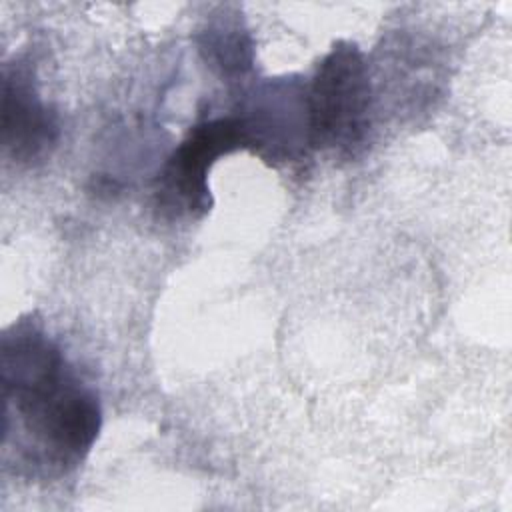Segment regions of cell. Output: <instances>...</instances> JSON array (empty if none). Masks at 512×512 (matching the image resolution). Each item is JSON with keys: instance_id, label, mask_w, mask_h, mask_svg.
Returning a JSON list of instances; mask_svg holds the SVG:
<instances>
[{"instance_id": "obj_2", "label": "cell", "mask_w": 512, "mask_h": 512, "mask_svg": "<svg viewBox=\"0 0 512 512\" xmlns=\"http://www.w3.org/2000/svg\"><path fill=\"white\" fill-rule=\"evenodd\" d=\"M308 146L356 158L372 126V82L362 50L336 42L306 84Z\"/></svg>"}, {"instance_id": "obj_1", "label": "cell", "mask_w": 512, "mask_h": 512, "mask_svg": "<svg viewBox=\"0 0 512 512\" xmlns=\"http://www.w3.org/2000/svg\"><path fill=\"white\" fill-rule=\"evenodd\" d=\"M0 384L4 458L42 478L76 470L100 434L102 404L32 316L2 334Z\"/></svg>"}, {"instance_id": "obj_5", "label": "cell", "mask_w": 512, "mask_h": 512, "mask_svg": "<svg viewBox=\"0 0 512 512\" xmlns=\"http://www.w3.org/2000/svg\"><path fill=\"white\" fill-rule=\"evenodd\" d=\"M220 18L206 24L200 34V50L206 62L222 76H242L252 68V38L238 18Z\"/></svg>"}, {"instance_id": "obj_3", "label": "cell", "mask_w": 512, "mask_h": 512, "mask_svg": "<svg viewBox=\"0 0 512 512\" xmlns=\"http://www.w3.org/2000/svg\"><path fill=\"white\" fill-rule=\"evenodd\" d=\"M248 132L238 114L206 118L194 124L168 156L156 178V206L170 218H202L212 208L208 174L218 158L250 150Z\"/></svg>"}, {"instance_id": "obj_4", "label": "cell", "mask_w": 512, "mask_h": 512, "mask_svg": "<svg viewBox=\"0 0 512 512\" xmlns=\"http://www.w3.org/2000/svg\"><path fill=\"white\" fill-rule=\"evenodd\" d=\"M0 116L2 152L18 166L42 162L58 142V116L42 100L28 62L4 64Z\"/></svg>"}]
</instances>
